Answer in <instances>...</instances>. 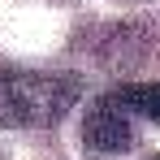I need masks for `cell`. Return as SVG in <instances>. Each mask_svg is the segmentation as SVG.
Listing matches in <instances>:
<instances>
[{"label":"cell","mask_w":160,"mask_h":160,"mask_svg":"<svg viewBox=\"0 0 160 160\" xmlns=\"http://www.w3.org/2000/svg\"><path fill=\"white\" fill-rule=\"evenodd\" d=\"M78 74H43V69H0V126L9 130H43L56 126L78 104Z\"/></svg>","instance_id":"obj_1"},{"label":"cell","mask_w":160,"mask_h":160,"mask_svg":"<svg viewBox=\"0 0 160 160\" xmlns=\"http://www.w3.org/2000/svg\"><path fill=\"white\" fill-rule=\"evenodd\" d=\"M134 126H130V108L121 104V95H100L82 117V147L95 160H112L121 152H130Z\"/></svg>","instance_id":"obj_2"},{"label":"cell","mask_w":160,"mask_h":160,"mask_svg":"<svg viewBox=\"0 0 160 160\" xmlns=\"http://www.w3.org/2000/svg\"><path fill=\"white\" fill-rule=\"evenodd\" d=\"M121 95V104L130 108V112H138V117H147V121H156L160 126V82H143V87H121L117 91Z\"/></svg>","instance_id":"obj_3"}]
</instances>
